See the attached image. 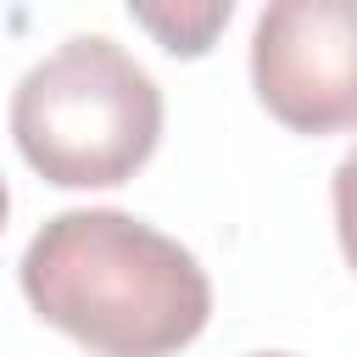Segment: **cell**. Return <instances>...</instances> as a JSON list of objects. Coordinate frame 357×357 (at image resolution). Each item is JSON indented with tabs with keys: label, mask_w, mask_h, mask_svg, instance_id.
<instances>
[{
	"label": "cell",
	"mask_w": 357,
	"mask_h": 357,
	"mask_svg": "<svg viewBox=\"0 0 357 357\" xmlns=\"http://www.w3.org/2000/svg\"><path fill=\"white\" fill-rule=\"evenodd\" d=\"M22 162L61 190L128 184L162 139L156 78L106 33H73L11 89Z\"/></svg>",
	"instance_id": "2"
},
{
	"label": "cell",
	"mask_w": 357,
	"mask_h": 357,
	"mask_svg": "<svg viewBox=\"0 0 357 357\" xmlns=\"http://www.w3.org/2000/svg\"><path fill=\"white\" fill-rule=\"evenodd\" d=\"M128 17L145 33H156V45L167 56H206L218 28L234 17V6L229 0H206V6H128Z\"/></svg>",
	"instance_id": "4"
},
{
	"label": "cell",
	"mask_w": 357,
	"mask_h": 357,
	"mask_svg": "<svg viewBox=\"0 0 357 357\" xmlns=\"http://www.w3.org/2000/svg\"><path fill=\"white\" fill-rule=\"evenodd\" d=\"M17 273L28 307L89 357H173L212 318L195 251L117 206L45 218Z\"/></svg>",
	"instance_id": "1"
},
{
	"label": "cell",
	"mask_w": 357,
	"mask_h": 357,
	"mask_svg": "<svg viewBox=\"0 0 357 357\" xmlns=\"http://www.w3.org/2000/svg\"><path fill=\"white\" fill-rule=\"evenodd\" d=\"M6 212H11V190H6V178H0V229H6Z\"/></svg>",
	"instance_id": "6"
},
{
	"label": "cell",
	"mask_w": 357,
	"mask_h": 357,
	"mask_svg": "<svg viewBox=\"0 0 357 357\" xmlns=\"http://www.w3.org/2000/svg\"><path fill=\"white\" fill-rule=\"evenodd\" d=\"M251 357H290V351H251Z\"/></svg>",
	"instance_id": "7"
},
{
	"label": "cell",
	"mask_w": 357,
	"mask_h": 357,
	"mask_svg": "<svg viewBox=\"0 0 357 357\" xmlns=\"http://www.w3.org/2000/svg\"><path fill=\"white\" fill-rule=\"evenodd\" d=\"M335 234H340V251L357 273V145L335 167Z\"/></svg>",
	"instance_id": "5"
},
{
	"label": "cell",
	"mask_w": 357,
	"mask_h": 357,
	"mask_svg": "<svg viewBox=\"0 0 357 357\" xmlns=\"http://www.w3.org/2000/svg\"><path fill=\"white\" fill-rule=\"evenodd\" d=\"M251 89L290 134L357 128V0H273L251 28Z\"/></svg>",
	"instance_id": "3"
}]
</instances>
